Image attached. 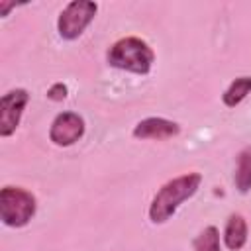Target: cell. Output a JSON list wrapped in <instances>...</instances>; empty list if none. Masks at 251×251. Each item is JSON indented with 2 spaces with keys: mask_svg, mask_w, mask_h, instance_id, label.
Masks as SVG:
<instances>
[{
  "mask_svg": "<svg viewBox=\"0 0 251 251\" xmlns=\"http://www.w3.org/2000/svg\"><path fill=\"white\" fill-rule=\"evenodd\" d=\"M202 182V176L198 173H188V175H180L169 182H165L159 192L153 196L151 206H149V220L153 224H165L175 212L176 208L188 200L190 196L196 194L198 186Z\"/></svg>",
  "mask_w": 251,
  "mask_h": 251,
  "instance_id": "obj_1",
  "label": "cell"
},
{
  "mask_svg": "<svg viewBox=\"0 0 251 251\" xmlns=\"http://www.w3.org/2000/svg\"><path fill=\"white\" fill-rule=\"evenodd\" d=\"M106 59L116 69L129 71V73H135V75H147L153 67L155 55L143 39L124 37L108 49Z\"/></svg>",
  "mask_w": 251,
  "mask_h": 251,
  "instance_id": "obj_2",
  "label": "cell"
},
{
  "mask_svg": "<svg viewBox=\"0 0 251 251\" xmlns=\"http://www.w3.org/2000/svg\"><path fill=\"white\" fill-rule=\"evenodd\" d=\"M35 196L18 186L0 190V218L8 227H24L35 216Z\"/></svg>",
  "mask_w": 251,
  "mask_h": 251,
  "instance_id": "obj_3",
  "label": "cell"
},
{
  "mask_svg": "<svg viewBox=\"0 0 251 251\" xmlns=\"http://www.w3.org/2000/svg\"><path fill=\"white\" fill-rule=\"evenodd\" d=\"M96 10H98L96 2H88V0H75L67 4V8L61 12L57 20L59 35L63 39H76L94 20Z\"/></svg>",
  "mask_w": 251,
  "mask_h": 251,
  "instance_id": "obj_4",
  "label": "cell"
},
{
  "mask_svg": "<svg viewBox=\"0 0 251 251\" xmlns=\"http://www.w3.org/2000/svg\"><path fill=\"white\" fill-rule=\"evenodd\" d=\"M27 100H29V94L25 88H16L2 96V102H0V135L2 137H8L16 131Z\"/></svg>",
  "mask_w": 251,
  "mask_h": 251,
  "instance_id": "obj_5",
  "label": "cell"
},
{
  "mask_svg": "<svg viewBox=\"0 0 251 251\" xmlns=\"http://www.w3.org/2000/svg\"><path fill=\"white\" fill-rule=\"evenodd\" d=\"M84 133V120L75 112L59 114L49 129V139L59 147H69L76 143Z\"/></svg>",
  "mask_w": 251,
  "mask_h": 251,
  "instance_id": "obj_6",
  "label": "cell"
},
{
  "mask_svg": "<svg viewBox=\"0 0 251 251\" xmlns=\"http://www.w3.org/2000/svg\"><path fill=\"white\" fill-rule=\"evenodd\" d=\"M180 131L178 124L165 118H147L133 127V137L137 139H169Z\"/></svg>",
  "mask_w": 251,
  "mask_h": 251,
  "instance_id": "obj_7",
  "label": "cell"
},
{
  "mask_svg": "<svg viewBox=\"0 0 251 251\" xmlns=\"http://www.w3.org/2000/svg\"><path fill=\"white\" fill-rule=\"evenodd\" d=\"M224 241L226 247L231 251H237L245 245L247 241V222L241 214H231L227 224H226V231H224Z\"/></svg>",
  "mask_w": 251,
  "mask_h": 251,
  "instance_id": "obj_8",
  "label": "cell"
},
{
  "mask_svg": "<svg viewBox=\"0 0 251 251\" xmlns=\"http://www.w3.org/2000/svg\"><path fill=\"white\" fill-rule=\"evenodd\" d=\"M235 186H237L239 192H249L251 190V147H245L237 157Z\"/></svg>",
  "mask_w": 251,
  "mask_h": 251,
  "instance_id": "obj_9",
  "label": "cell"
},
{
  "mask_svg": "<svg viewBox=\"0 0 251 251\" xmlns=\"http://www.w3.org/2000/svg\"><path fill=\"white\" fill-rule=\"evenodd\" d=\"M251 92V76H239V78H235L231 84H229V88L224 92V104L226 106H229V108H233V106H237L247 94Z\"/></svg>",
  "mask_w": 251,
  "mask_h": 251,
  "instance_id": "obj_10",
  "label": "cell"
},
{
  "mask_svg": "<svg viewBox=\"0 0 251 251\" xmlns=\"http://www.w3.org/2000/svg\"><path fill=\"white\" fill-rule=\"evenodd\" d=\"M194 251H220V233L214 226L204 227L192 241Z\"/></svg>",
  "mask_w": 251,
  "mask_h": 251,
  "instance_id": "obj_11",
  "label": "cell"
},
{
  "mask_svg": "<svg viewBox=\"0 0 251 251\" xmlns=\"http://www.w3.org/2000/svg\"><path fill=\"white\" fill-rule=\"evenodd\" d=\"M47 98H51V100H55V102L65 100V98H67V86H65L63 82H55V84L47 90Z\"/></svg>",
  "mask_w": 251,
  "mask_h": 251,
  "instance_id": "obj_12",
  "label": "cell"
},
{
  "mask_svg": "<svg viewBox=\"0 0 251 251\" xmlns=\"http://www.w3.org/2000/svg\"><path fill=\"white\" fill-rule=\"evenodd\" d=\"M10 8H14V4H2V12H0V14H2V16H6Z\"/></svg>",
  "mask_w": 251,
  "mask_h": 251,
  "instance_id": "obj_13",
  "label": "cell"
}]
</instances>
